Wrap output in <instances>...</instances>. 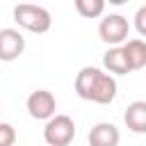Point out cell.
Here are the masks:
<instances>
[{"label": "cell", "mask_w": 146, "mask_h": 146, "mask_svg": "<svg viewBox=\"0 0 146 146\" xmlns=\"http://www.w3.org/2000/svg\"><path fill=\"white\" fill-rule=\"evenodd\" d=\"M75 94L82 100L110 105L116 98V80L112 73H105L96 66H84L75 75Z\"/></svg>", "instance_id": "obj_1"}, {"label": "cell", "mask_w": 146, "mask_h": 146, "mask_svg": "<svg viewBox=\"0 0 146 146\" xmlns=\"http://www.w3.org/2000/svg\"><path fill=\"white\" fill-rule=\"evenodd\" d=\"M14 21L34 34H46L52 25V16L46 7L41 5H32V2H18L14 7Z\"/></svg>", "instance_id": "obj_2"}, {"label": "cell", "mask_w": 146, "mask_h": 146, "mask_svg": "<svg viewBox=\"0 0 146 146\" xmlns=\"http://www.w3.org/2000/svg\"><path fill=\"white\" fill-rule=\"evenodd\" d=\"M75 137V121L68 114H52L46 119L43 139L48 146H68Z\"/></svg>", "instance_id": "obj_3"}, {"label": "cell", "mask_w": 146, "mask_h": 146, "mask_svg": "<svg viewBox=\"0 0 146 146\" xmlns=\"http://www.w3.org/2000/svg\"><path fill=\"white\" fill-rule=\"evenodd\" d=\"M128 32H130V23L121 14H110L98 25V36L107 46H121L128 39Z\"/></svg>", "instance_id": "obj_4"}, {"label": "cell", "mask_w": 146, "mask_h": 146, "mask_svg": "<svg viewBox=\"0 0 146 146\" xmlns=\"http://www.w3.org/2000/svg\"><path fill=\"white\" fill-rule=\"evenodd\" d=\"M27 112H30V116L32 119H36V121H46V119H50L52 114H55V110H57V100H55V96L48 91V89H36V91H32L30 96H27Z\"/></svg>", "instance_id": "obj_5"}, {"label": "cell", "mask_w": 146, "mask_h": 146, "mask_svg": "<svg viewBox=\"0 0 146 146\" xmlns=\"http://www.w3.org/2000/svg\"><path fill=\"white\" fill-rule=\"evenodd\" d=\"M25 50V36L14 30V27H5L0 30V62H14L23 55Z\"/></svg>", "instance_id": "obj_6"}, {"label": "cell", "mask_w": 146, "mask_h": 146, "mask_svg": "<svg viewBox=\"0 0 146 146\" xmlns=\"http://www.w3.org/2000/svg\"><path fill=\"white\" fill-rule=\"evenodd\" d=\"M121 132L114 123L100 121L89 130V146H119Z\"/></svg>", "instance_id": "obj_7"}, {"label": "cell", "mask_w": 146, "mask_h": 146, "mask_svg": "<svg viewBox=\"0 0 146 146\" xmlns=\"http://www.w3.org/2000/svg\"><path fill=\"white\" fill-rule=\"evenodd\" d=\"M121 50L128 59L130 71H139L146 66V43L141 39H125L121 43Z\"/></svg>", "instance_id": "obj_8"}, {"label": "cell", "mask_w": 146, "mask_h": 146, "mask_svg": "<svg viewBox=\"0 0 146 146\" xmlns=\"http://www.w3.org/2000/svg\"><path fill=\"white\" fill-rule=\"evenodd\" d=\"M123 121L128 125V130L137 132V135H144L146 132V103L144 100H135L128 105L125 114H123Z\"/></svg>", "instance_id": "obj_9"}, {"label": "cell", "mask_w": 146, "mask_h": 146, "mask_svg": "<svg viewBox=\"0 0 146 146\" xmlns=\"http://www.w3.org/2000/svg\"><path fill=\"white\" fill-rule=\"evenodd\" d=\"M103 66L112 75H128L130 73V66H128V59H125L121 46H110L107 48V52L103 55Z\"/></svg>", "instance_id": "obj_10"}, {"label": "cell", "mask_w": 146, "mask_h": 146, "mask_svg": "<svg viewBox=\"0 0 146 146\" xmlns=\"http://www.w3.org/2000/svg\"><path fill=\"white\" fill-rule=\"evenodd\" d=\"M75 2V9H78V14L80 16H84V18H98V16H103V11H105V0H73Z\"/></svg>", "instance_id": "obj_11"}, {"label": "cell", "mask_w": 146, "mask_h": 146, "mask_svg": "<svg viewBox=\"0 0 146 146\" xmlns=\"http://www.w3.org/2000/svg\"><path fill=\"white\" fill-rule=\"evenodd\" d=\"M16 144V130L11 123L0 121V146H14Z\"/></svg>", "instance_id": "obj_12"}, {"label": "cell", "mask_w": 146, "mask_h": 146, "mask_svg": "<svg viewBox=\"0 0 146 146\" xmlns=\"http://www.w3.org/2000/svg\"><path fill=\"white\" fill-rule=\"evenodd\" d=\"M135 27H137V32L141 36H146V5L137 9V14H135Z\"/></svg>", "instance_id": "obj_13"}, {"label": "cell", "mask_w": 146, "mask_h": 146, "mask_svg": "<svg viewBox=\"0 0 146 146\" xmlns=\"http://www.w3.org/2000/svg\"><path fill=\"white\" fill-rule=\"evenodd\" d=\"M105 2H110V5H114V7H121V5H125L128 0H105Z\"/></svg>", "instance_id": "obj_14"}, {"label": "cell", "mask_w": 146, "mask_h": 146, "mask_svg": "<svg viewBox=\"0 0 146 146\" xmlns=\"http://www.w3.org/2000/svg\"><path fill=\"white\" fill-rule=\"evenodd\" d=\"M0 112H2V110H0Z\"/></svg>", "instance_id": "obj_15"}]
</instances>
